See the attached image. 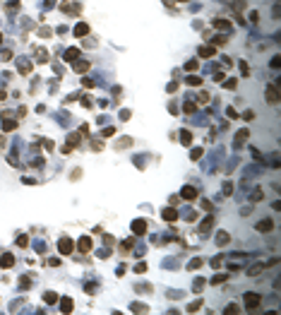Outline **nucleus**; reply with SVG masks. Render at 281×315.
<instances>
[{
  "instance_id": "1",
  "label": "nucleus",
  "mask_w": 281,
  "mask_h": 315,
  "mask_svg": "<svg viewBox=\"0 0 281 315\" xmlns=\"http://www.w3.org/2000/svg\"><path fill=\"white\" fill-rule=\"evenodd\" d=\"M245 308H247V310L260 308V296H257V294H247V296H245Z\"/></svg>"
},
{
  "instance_id": "2",
  "label": "nucleus",
  "mask_w": 281,
  "mask_h": 315,
  "mask_svg": "<svg viewBox=\"0 0 281 315\" xmlns=\"http://www.w3.org/2000/svg\"><path fill=\"white\" fill-rule=\"evenodd\" d=\"M58 248H60V252H63V255H70V252L75 250V243L70 241V238H60V243H58Z\"/></svg>"
},
{
  "instance_id": "3",
  "label": "nucleus",
  "mask_w": 281,
  "mask_h": 315,
  "mask_svg": "<svg viewBox=\"0 0 281 315\" xmlns=\"http://www.w3.org/2000/svg\"><path fill=\"white\" fill-rule=\"evenodd\" d=\"M272 226H274V221H272V219H264V221H260V224H257V231L267 234V231H272Z\"/></svg>"
},
{
  "instance_id": "4",
  "label": "nucleus",
  "mask_w": 281,
  "mask_h": 315,
  "mask_svg": "<svg viewBox=\"0 0 281 315\" xmlns=\"http://www.w3.org/2000/svg\"><path fill=\"white\" fill-rule=\"evenodd\" d=\"M72 308H75L72 298H63V301H60V310H63V313H72Z\"/></svg>"
},
{
  "instance_id": "5",
  "label": "nucleus",
  "mask_w": 281,
  "mask_h": 315,
  "mask_svg": "<svg viewBox=\"0 0 281 315\" xmlns=\"http://www.w3.org/2000/svg\"><path fill=\"white\" fill-rule=\"evenodd\" d=\"M77 248H79L82 252H89V248H91V241H89V236H84V238H79V243H77Z\"/></svg>"
},
{
  "instance_id": "6",
  "label": "nucleus",
  "mask_w": 281,
  "mask_h": 315,
  "mask_svg": "<svg viewBox=\"0 0 281 315\" xmlns=\"http://www.w3.org/2000/svg\"><path fill=\"white\" fill-rule=\"evenodd\" d=\"M15 125H17V123H15L12 118H7V113H5V118H2V130L10 132V130H15Z\"/></svg>"
},
{
  "instance_id": "7",
  "label": "nucleus",
  "mask_w": 281,
  "mask_h": 315,
  "mask_svg": "<svg viewBox=\"0 0 281 315\" xmlns=\"http://www.w3.org/2000/svg\"><path fill=\"white\" fill-rule=\"evenodd\" d=\"M183 197H185V200H195V197H197V190L190 188V185H185V188H183Z\"/></svg>"
},
{
  "instance_id": "8",
  "label": "nucleus",
  "mask_w": 281,
  "mask_h": 315,
  "mask_svg": "<svg viewBox=\"0 0 281 315\" xmlns=\"http://www.w3.org/2000/svg\"><path fill=\"white\" fill-rule=\"evenodd\" d=\"M77 58H79V51H77V48H70V51L65 53V60H67V63H75Z\"/></svg>"
},
{
  "instance_id": "9",
  "label": "nucleus",
  "mask_w": 281,
  "mask_h": 315,
  "mask_svg": "<svg viewBox=\"0 0 281 315\" xmlns=\"http://www.w3.org/2000/svg\"><path fill=\"white\" fill-rule=\"evenodd\" d=\"M0 265H2V267H12V265H15V255H2V257H0Z\"/></svg>"
},
{
  "instance_id": "10",
  "label": "nucleus",
  "mask_w": 281,
  "mask_h": 315,
  "mask_svg": "<svg viewBox=\"0 0 281 315\" xmlns=\"http://www.w3.org/2000/svg\"><path fill=\"white\" fill-rule=\"evenodd\" d=\"M267 94H269V101H272V104H276V101H279V89H276L274 84L267 89Z\"/></svg>"
},
{
  "instance_id": "11",
  "label": "nucleus",
  "mask_w": 281,
  "mask_h": 315,
  "mask_svg": "<svg viewBox=\"0 0 281 315\" xmlns=\"http://www.w3.org/2000/svg\"><path fill=\"white\" fill-rule=\"evenodd\" d=\"M132 229H135V234H144V229H147V221H142V219H137L135 224H132Z\"/></svg>"
},
{
  "instance_id": "12",
  "label": "nucleus",
  "mask_w": 281,
  "mask_h": 315,
  "mask_svg": "<svg viewBox=\"0 0 281 315\" xmlns=\"http://www.w3.org/2000/svg\"><path fill=\"white\" fill-rule=\"evenodd\" d=\"M214 53H216V51H214L211 46H202L200 48V58H209V55H214Z\"/></svg>"
},
{
  "instance_id": "13",
  "label": "nucleus",
  "mask_w": 281,
  "mask_h": 315,
  "mask_svg": "<svg viewBox=\"0 0 281 315\" xmlns=\"http://www.w3.org/2000/svg\"><path fill=\"white\" fill-rule=\"evenodd\" d=\"M163 219H166V221H175V219H178V212H175V209H166V212H163Z\"/></svg>"
},
{
  "instance_id": "14",
  "label": "nucleus",
  "mask_w": 281,
  "mask_h": 315,
  "mask_svg": "<svg viewBox=\"0 0 281 315\" xmlns=\"http://www.w3.org/2000/svg\"><path fill=\"white\" fill-rule=\"evenodd\" d=\"M87 31H89V24H84V22L75 27V34H77V36H84V34H87Z\"/></svg>"
},
{
  "instance_id": "15",
  "label": "nucleus",
  "mask_w": 281,
  "mask_h": 315,
  "mask_svg": "<svg viewBox=\"0 0 281 315\" xmlns=\"http://www.w3.org/2000/svg\"><path fill=\"white\" fill-rule=\"evenodd\" d=\"M87 67H89V60H75V70L77 72H84Z\"/></svg>"
},
{
  "instance_id": "16",
  "label": "nucleus",
  "mask_w": 281,
  "mask_h": 315,
  "mask_svg": "<svg viewBox=\"0 0 281 315\" xmlns=\"http://www.w3.org/2000/svg\"><path fill=\"white\" fill-rule=\"evenodd\" d=\"M214 27L224 31V29H231V24H228V19H216V22H214Z\"/></svg>"
},
{
  "instance_id": "17",
  "label": "nucleus",
  "mask_w": 281,
  "mask_h": 315,
  "mask_svg": "<svg viewBox=\"0 0 281 315\" xmlns=\"http://www.w3.org/2000/svg\"><path fill=\"white\" fill-rule=\"evenodd\" d=\"M216 243H219V245H226V243H228V234H219V236H216Z\"/></svg>"
},
{
  "instance_id": "18",
  "label": "nucleus",
  "mask_w": 281,
  "mask_h": 315,
  "mask_svg": "<svg viewBox=\"0 0 281 315\" xmlns=\"http://www.w3.org/2000/svg\"><path fill=\"white\" fill-rule=\"evenodd\" d=\"M200 306H202V301H195L192 306H188V310H190V313H195V310H200Z\"/></svg>"
},
{
  "instance_id": "19",
  "label": "nucleus",
  "mask_w": 281,
  "mask_h": 315,
  "mask_svg": "<svg viewBox=\"0 0 281 315\" xmlns=\"http://www.w3.org/2000/svg\"><path fill=\"white\" fill-rule=\"evenodd\" d=\"M46 303H55V301H58V296H55V294H46Z\"/></svg>"
},
{
  "instance_id": "20",
  "label": "nucleus",
  "mask_w": 281,
  "mask_h": 315,
  "mask_svg": "<svg viewBox=\"0 0 281 315\" xmlns=\"http://www.w3.org/2000/svg\"><path fill=\"white\" fill-rule=\"evenodd\" d=\"M192 142V137H190V132H183V144H190Z\"/></svg>"
},
{
  "instance_id": "21",
  "label": "nucleus",
  "mask_w": 281,
  "mask_h": 315,
  "mask_svg": "<svg viewBox=\"0 0 281 315\" xmlns=\"http://www.w3.org/2000/svg\"><path fill=\"white\" fill-rule=\"evenodd\" d=\"M209 226H211V216H209L207 221H202V231H209Z\"/></svg>"
},
{
  "instance_id": "22",
  "label": "nucleus",
  "mask_w": 281,
  "mask_h": 315,
  "mask_svg": "<svg viewBox=\"0 0 281 315\" xmlns=\"http://www.w3.org/2000/svg\"><path fill=\"white\" fill-rule=\"evenodd\" d=\"M17 243H19V245H22V248H24V245H27V243H29V238H27V236H19V241H17Z\"/></svg>"
},
{
  "instance_id": "23",
  "label": "nucleus",
  "mask_w": 281,
  "mask_h": 315,
  "mask_svg": "<svg viewBox=\"0 0 281 315\" xmlns=\"http://www.w3.org/2000/svg\"><path fill=\"white\" fill-rule=\"evenodd\" d=\"M226 310H228V313H238V310H240V308H238V306H236V303H231V306H228V308H226Z\"/></svg>"
},
{
  "instance_id": "24",
  "label": "nucleus",
  "mask_w": 281,
  "mask_h": 315,
  "mask_svg": "<svg viewBox=\"0 0 281 315\" xmlns=\"http://www.w3.org/2000/svg\"><path fill=\"white\" fill-rule=\"evenodd\" d=\"M183 108H185V113H192V111H195V104H185Z\"/></svg>"
},
{
  "instance_id": "25",
  "label": "nucleus",
  "mask_w": 281,
  "mask_h": 315,
  "mask_svg": "<svg viewBox=\"0 0 281 315\" xmlns=\"http://www.w3.org/2000/svg\"><path fill=\"white\" fill-rule=\"evenodd\" d=\"M188 82H190V84H195V87H197V84H200L202 80H200V77H188Z\"/></svg>"
},
{
  "instance_id": "26",
  "label": "nucleus",
  "mask_w": 281,
  "mask_h": 315,
  "mask_svg": "<svg viewBox=\"0 0 281 315\" xmlns=\"http://www.w3.org/2000/svg\"><path fill=\"white\" fill-rule=\"evenodd\" d=\"M231 190H233V185H231V183H226V185H224V192H226V195H231Z\"/></svg>"
},
{
  "instance_id": "27",
  "label": "nucleus",
  "mask_w": 281,
  "mask_h": 315,
  "mask_svg": "<svg viewBox=\"0 0 281 315\" xmlns=\"http://www.w3.org/2000/svg\"><path fill=\"white\" fill-rule=\"evenodd\" d=\"M2 99H5V91H0V101H2Z\"/></svg>"
},
{
  "instance_id": "28",
  "label": "nucleus",
  "mask_w": 281,
  "mask_h": 315,
  "mask_svg": "<svg viewBox=\"0 0 281 315\" xmlns=\"http://www.w3.org/2000/svg\"><path fill=\"white\" fill-rule=\"evenodd\" d=\"M180 2H185V0H180Z\"/></svg>"
},
{
  "instance_id": "29",
  "label": "nucleus",
  "mask_w": 281,
  "mask_h": 315,
  "mask_svg": "<svg viewBox=\"0 0 281 315\" xmlns=\"http://www.w3.org/2000/svg\"><path fill=\"white\" fill-rule=\"evenodd\" d=\"M0 39H2V36H0Z\"/></svg>"
}]
</instances>
